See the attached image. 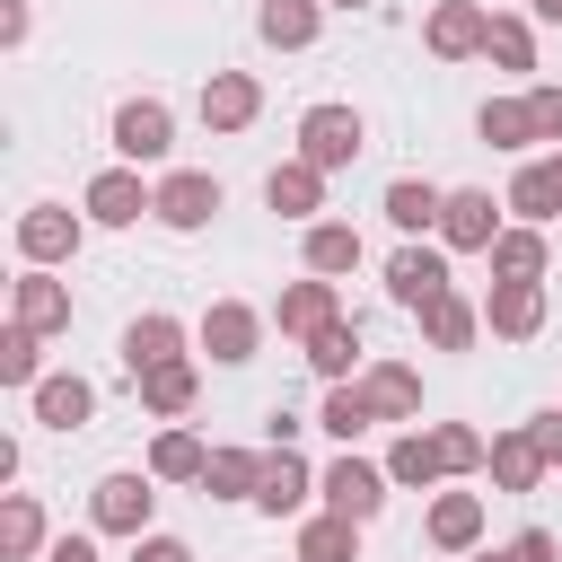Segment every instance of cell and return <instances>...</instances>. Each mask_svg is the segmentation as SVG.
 I'll use <instances>...</instances> for the list:
<instances>
[{
	"instance_id": "obj_7",
	"label": "cell",
	"mask_w": 562,
	"mask_h": 562,
	"mask_svg": "<svg viewBox=\"0 0 562 562\" xmlns=\"http://www.w3.org/2000/svg\"><path fill=\"white\" fill-rule=\"evenodd\" d=\"M220 202H228V193H220V176L176 167V176H158V211H149V220H167V228H184V237H193V228H211V220H220Z\"/></svg>"
},
{
	"instance_id": "obj_43",
	"label": "cell",
	"mask_w": 562,
	"mask_h": 562,
	"mask_svg": "<svg viewBox=\"0 0 562 562\" xmlns=\"http://www.w3.org/2000/svg\"><path fill=\"white\" fill-rule=\"evenodd\" d=\"M501 553H509V562H562V544H553L544 527H527V536H509Z\"/></svg>"
},
{
	"instance_id": "obj_22",
	"label": "cell",
	"mask_w": 562,
	"mask_h": 562,
	"mask_svg": "<svg viewBox=\"0 0 562 562\" xmlns=\"http://www.w3.org/2000/svg\"><path fill=\"white\" fill-rule=\"evenodd\" d=\"M448 474V448H439V430H404L395 448H386V483H404V492H430Z\"/></svg>"
},
{
	"instance_id": "obj_27",
	"label": "cell",
	"mask_w": 562,
	"mask_h": 562,
	"mask_svg": "<svg viewBox=\"0 0 562 562\" xmlns=\"http://www.w3.org/2000/svg\"><path fill=\"white\" fill-rule=\"evenodd\" d=\"M439 211H448V193H439L430 176H395V184H386V220H395L404 237H422V228H439Z\"/></svg>"
},
{
	"instance_id": "obj_3",
	"label": "cell",
	"mask_w": 562,
	"mask_h": 562,
	"mask_svg": "<svg viewBox=\"0 0 562 562\" xmlns=\"http://www.w3.org/2000/svg\"><path fill=\"white\" fill-rule=\"evenodd\" d=\"M79 237H88V220H79V211H61V202H26V211H18V255H26L35 272L70 263V255H79Z\"/></svg>"
},
{
	"instance_id": "obj_30",
	"label": "cell",
	"mask_w": 562,
	"mask_h": 562,
	"mask_svg": "<svg viewBox=\"0 0 562 562\" xmlns=\"http://www.w3.org/2000/svg\"><path fill=\"white\" fill-rule=\"evenodd\" d=\"M492 483L501 492H536L544 483V457H536L527 430H492Z\"/></svg>"
},
{
	"instance_id": "obj_48",
	"label": "cell",
	"mask_w": 562,
	"mask_h": 562,
	"mask_svg": "<svg viewBox=\"0 0 562 562\" xmlns=\"http://www.w3.org/2000/svg\"><path fill=\"white\" fill-rule=\"evenodd\" d=\"M544 167H553V193H562V149H553V158H544Z\"/></svg>"
},
{
	"instance_id": "obj_16",
	"label": "cell",
	"mask_w": 562,
	"mask_h": 562,
	"mask_svg": "<svg viewBox=\"0 0 562 562\" xmlns=\"http://www.w3.org/2000/svg\"><path fill=\"white\" fill-rule=\"evenodd\" d=\"M334 316H342V299H334V281H316V272H307V281H290V290H281V307H272V325H281V334H299V342H316Z\"/></svg>"
},
{
	"instance_id": "obj_26",
	"label": "cell",
	"mask_w": 562,
	"mask_h": 562,
	"mask_svg": "<svg viewBox=\"0 0 562 562\" xmlns=\"http://www.w3.org/2000/svg\"><path fill=\"white\" fill-rule=\"evenodd\" d=\"M509 211H518V228H544V220H562V193H553V167L544 158H527L518 176H509V193H501Z\"/></svg>"
},
{
	"instance_id": "obj_39",
	"label": "cell",
	"mask_w": 562,
	"mask_h": 562,
	"mask_svg": "<svg viewBox=\"0 0 562 562\" xmlns=\"http://www.w3.org/2000/svg\"><path fill=\"white\" fill-rule=\"evenodd\" d=\"M369 422H378V413H369V395H360V378H351V386H334V395H325V413H316V430H334L342 448H351V439H360Z\"/></svg>"
},
{
	"instance_id": "obj_47",
	"label": "cell",
	"mask_w": 562,
	"mask_h": 562,
	"mask_svg": "<svg viewBox=\"0 0 562 562\" xmlns=\"http://www.w3.org/2000/svg\"><path fill=\"white\" fill-rule=\"evenodd\" d=\"M527 9H536V18H544V26H562V0H527Z\"/></svg>"
},
{
	"instance_id": "obj_31",
	"label": "cell",
	"mask_w": 562,
	"mask_h": 562,
	"mask_svg": "<svg viewBox=\"0 0 562 562\" xmlns=\"http://www.w3.org/2000/svg\"><path fill=\"white\" fill-rule=\"evenodd\" d=\"M422 334H430V351H474V334H483V307L448 290V299H439V307L422 316Z\"/></svg>"
},
{
	"instance_id": "obj_37",
	"label": "cell",
	"mask_w": 562,
	"mask_h": 562,
	"mask_svg": "<svg viewBox=\"0 0 562 562\" xmlns=\"http://www.w3.org/2000/svg\"><path fill=\"white\" fill-rule=\"evenodd\" d=\"M483 61H501V70H536V26H527V18H492Z\"/></svg>"
},
{
	"instance_id": "obj_13",
	"label": "cell",
	"mask_w": 562,
	"mask_h": 562,
	"mask_svg": "<svg viewBox=\"0 0 562 562\" xmlns=\"http://www.w3.org/2000/svg\"><path fill=\"white\" fill-rule=\"evenodd\" d=\"M483 35H492V9H474V0H439V9H430V26H422V44H430L439 61L483 53Z\"/></svg>"
},
{
	"instance_id": "obj_5",
	"label": "cell",
	"mask_w": 562,
	"mask_h": 562,
	"mask_svg": "<svg viewBox=\"0 0 562 562\" xmlns=\"http://www.w3.org/2000/svg\"><path fill=\"white\" fill-rule=\"evenodd\" d=\"M316 492H325L334 518H360V527H369V518L386 509V465H369V457H334V465L316 474Z\"/></svg>"
},
{
	"instance_id": "obj_6",
	"label": "cell",
	"mask_w": 562,
	"mask_h": 562,
	"mask_svg": "<svg viewBox=\"0 0 562 562\" xmlns=\"http://www.w3.org/2000/svg\"><path fill=\"white\" fill-rule=\"evenodd\" d=\"M149 509H158V474H105L88 492V518L105 536H149Z\"/></svg>"
},
{
	"instance_id": "obj_25",
	"label": "cell",
	"mask_w": 562,
	"mask_h": 562,
	"mask_svg": "<svg viewBox=\"0 0 562 562\" xmlns=\"http://www.w3.org/2000/svg\"><path fill=\"white\" fill-rule=\"evenodd\" d=\"M88 413H97V386H88V378L61 369V378L35 386V422H44V430H88Z\"/></svg>"
},
{
	"instance_id": "obj_8",
	"label": "cell",
	"mask_w": 562,
	"mask_h": 562,
	"mask_svg": "<svg viewBox=\"0 0 562 562\" xmlns=\"http://www.w3.org/2000/svg\"><path fill=\"white\" fill-rule=\"evenodd\" d=\"M114 149H123L132 167L167 158V149H176V114H167L158 97H123V105H114Z\"/></svg>"
},
{
	"instance_id": "obj_19",
	"label": "cell",
	"mask_w": 562,
	"mask_h": 562,
	"mask_svg": "<svg viewBox=\"0 0 562 562\" xmlns=\"http://www.w3.org/2000/svg\"><path fill=\"white\" fill-rule=\"evenodd\" d=\"M422 527H430L439 553H474V544H483V492H439Z\"/></svg>"
},
{
	"instance_id": "obj_23",
	"label": "cell",
	"mask_w": 562,
	"mask_h": 562,
	"mask_svg": "<svg viewBox=\"0 0 562 562\" xmlns=\"http://www.w3.org/2000/svg\"><path fill=\"white\" fill-rule=\"evenodd\" d=\"M263 465H272V448H263V457H255V448H211L202 492H211V501H255V492H263Z\"/></svg>"
},
{
	"instance_id": "obj_18",
	"label": "cell",
	"mask_w": 562,
	"mask_h": 562,
	"mask_svg": "<svg viewBox=\"0 0 562 562\" xmlns=\"http://www.w3.org/2000/svg\"><path fill=\"white\" fill-rule=\"evenodd\" d=\"M307 492H316L307 457H299V448H272V465H263V492H255V509H263V518H299V509H307Z\"/></svg>"
},
{
	"instance_id": "obj_50",
	"label": "cell",
	"mask_w": 562,
	"mask_h": 562,
	"mask_svg": "<svg viewBox=\"0 0 562 562\" xmlns=\"http://www.w3.org/2000/svg\"><path fill=\"white\" fill-rule=\"evenodd\" d=\"M474 562H509V553H474Z\"/></svg>"
},
{
	"instance_id": "obj_12",
	"label": "cell",
	"mask_w": 562,
	"mask_h": 562,
	"mask_svg": "<svg viewBox=\"0 0 562 562\" xmlns=\"http://www.w3.org/2000/svg\"><path fill=\"white\" fill-rule=\"evenodd\" d=\"M483 325H492L501 342H536V334H544V281H492Z\"/></svg>"
},
{
	"instance_id": "obj_1",
	"label": "cell",
	"mask_w": 562,
	"mask_h": 562,
	"mask_svg": "<svg viewBox=\"0 0 562 562\" xmlns=\"http://www.w3.org/2000/svg\"><path fill=\"white\" fill-rule=\"evenodd\" d=\"M360 149H369L360 105H307V114H299V158H307V167H325V176H334V167H351Z\"/></svg>"
},
{
	"instance_id": "obj_33",
	"label": "cell",
	"mask_w": 562,
	"mask_h": 562,
	"mask_svg": "<svg viewBox=\"0 0 562 562\" xmlns=\"http://www.w3.org/2000/svg\"><path fill=\"white\" fill-rule=\"evenodd\" d=\"M299 562H360V518H307L299 527Z\"/></svg>"
},
{
	"instance_id": "obj_34",
	"label": "cell",
	"mask_w": 562,
	"mask_h": 562,
	"mask_svg": "<svg viewBox=\"0 0 562 562\" xmlns=\"http://www.w3.org/2000/svg\"><path fill=\"white\" fill-rule=\"evenodd\" d=\"M474 132H483L492 149H527V140H536V114H527V97H483Z\"/></svg>"
},
{
	"instance_id": "obj_28",
	"label": "cell",
	"mask_w": 562,
	"mask_h": 562,
	"mask_svg": "<svg viewBox=\"0 0 562 562\" xmlns=\"http://www.w3.org/2000/svg\"><path fill=\"white\" fill-rule=\"evenodd\" d=\"M307 272H316V281L360 272V228H351V220H316V228H307Z\"/></svg>"
},
{
	"instance_id": "obj_38",
	"label": "cell",
	"mask_w": 562,
	"mask_h": 562,
	"mask_svg": "<svg viewBox=\"0 0 562 562\" xmlns=\"http://www.w3.org/2000/svg\"><path fill=\"white\" fill-rule=\"evenodd\" d=\"M0 378H9V386H44V334L9 325V334H0Z\"/></svg>"
},
{
	"instance_id": "obj_2",
	"label": "cell",
	"mask_w": 562,
	"mask_h": 562,
	"mask_svg": "<svg viewBox=\"0 0 562 562\" xmlns=\"http://www.w3.org/2000/svg\"><path fill=\"white\" fill-rule=\"evenodd\" d=\"M457 281H448V255L439 246H422V237H404L395 255H386V299L395 307H413V316H430L439 299H448Z\"/></svg>"
},
{
	"instance_id": "obj_46",
	"label": "cell",
	"mask_w": 562,
	"mask_h": 562,
	"mask_svg": "<svg viewBox=\"0 0 562 562\" xmlns=\"http://www.w3.org/2000/svg\"><path fill=\"white\" fill-rule=\"evenodd\" d=\"M0 44H26V0H0Z\"/></svg>"
},
{
	"instance_id": "obj_45",
	"label": "cell",
	"mask_w": 562,
	"mask_h": 562,
	"mask_svg": "<svg viewBox=\"0 0 562 562\" xmlns=\"http://www.w3.org/2000/svg\"><path fill=\"white\" fill-rule=\"evenodd\" d=\"M44 562H97V544H88V536H53V544H44Z\"/></svg>"
},
{
	"instance_id": "obj_11",
	"label": "cell",
	"mask_w": 562,
	"mask_h": 562,
	"mask_svg": "<svg viewBox=\"0 0 562 562\" xmlns=\"http://www.w3.org/2000/svg\"><path fill=\"white\" fill-rule=\"evenodd\" d=\"M9 325H26V334H61V325H70V290H61L53 272L26 263V272L9 281Z\"/></svg>"
},
{
	"instance_id": "obj_32",
	"label": "cell",
	"mask_w": 562,
	"mask_h": 562,
	"mask_svg": "<svg viewBox=\"0 0 562 562\" xmlns=\"http://www.w3.org/2000/svg\"><path fill=\"white\" fill-rule=\"evenodd\" d=\"M35 553H44V509L26 492H9L0 501V562H35Z\"/></svg>"
},
{
	"instance_id": "obj_21",
	"label": "cell",
	"mask_w": 562,
	"mask_h": 562,
	"mask_svg": "<svg viewBox=\"0 0 562 562\" xmlns=\"http://www.w3.org/2000/svg\"><path fill=\"white\" fill-rule=\"evenodd\" d=\"M360 395H369V413H378V422H413V413H422V378H413L404 360L360 369Z\"/></svg>"
},
{
	"instance_id": "obj_10",
	"label": "cell",
	"mask_w": 562,
	"mask_h": 562,
	"mask_svg": "<svg viewBox=\"0 0 562 562\" xmlns=\"http://www.w3.org/2000/svg\"><path fill=\"white\" fill-rule=\"evenodd\" d=\"M140 211H158V184H140V167L88 176V220H97V228H132Z\"/></svg>"
},
{
	"instance_id": "obj_29",
	"label": "cell",
	"mask_w": 562,
	"mask_h": 562,
	"mask_svg": "<svg viewBox=\"0 0 562 562\" xmlns=\"http://www.w3.org/2000/svg\"><path fill=\"white\" fill-rule=\"evenodd\" d=\"M307 369H316L325 386H351V369H360V325H351V316H334V325L307 342Z\"/></svg>"
},
{
	"instance_id": "obj_24",
	"label": "cell",
	"mask_w": 562,
	"mask_h": 562,
	"mask_svg": "<svg viewBox=\"0 0 562 562\" xmlns=\"http://www.w3.org/2000/svg\"><path fill=\"white\" fill-rule=\"evenodd\" d=\"M140 386V413H158V422H184L193 413V395H202V378H193V360H167V369H149V378H132Z\"/></svg>"
},
{
	"instance_id": "obj_35",
	"label": "cell",
	"mask_w": 562,
	"mask_h": 562,
	"mask_svg": "<svg viewBox=\"0 0 562 562\" xmlns=\"http://www.w3.org/2000/svg\"><path fill=\"white\" fill-rule=\"evenodd\" d=\"M492 281H544V228H501Z\"/></svg>"
},
{
	"instance_id": "obj_9",
	"label": "cell",
	"mask_w": 562,
	"mask_h": 562,
	"mask_svg": "<svg viewBox=\"0 0 562 562\" xmlns=\"http://www.w3.org/2000/svg\"><path fill=\"white\" fill-rule=\"evenodd\" d=\"M255 342H263V307H246V299H211V307H202V351H211L220 369L255 360Z\"/></svg>"
},
{
	"instance_id": "obj_42",
	"label": "cell",
	"mask_w": 562,
	"mask_h": 562,
	"mask_svg": "<svg viewBox=\"0 0 562 562\" xmlns=\"http://www.w3.org/2000/svg\"><path fill=\"white\" fill-rule=\"evenodd\" d=\"M527 439H536V457H544V465H562V404H553V413H536V422H527Z\"/></svg>"
},
{
	"instance_id": "obj_17",
	"label": "cell",
	"mask_w": 562,
	"mask_h": 562,
	"mask_svg": "<svg viewBox=\"0 0 562 562\" xmlns=\"http://www.w3.org/2000/svg\"><path fill=\"white\" fill-rule=\"evenodd\" d=\"M167 360H184V325H176V316H158V307H149V316H132V325H123V369H132V378H149V369H167Z\"/></svg>"
},
{
	"instance_id": "obj_15",
	"label": "cell",
	"mask_w": 562,
	"mask_h": 562,
	"mask_svg": "<svg viewBox=\"0 0 562 562\" xmlns=\"http://www.w3.org/2000/svg\"><path fill=\"white\" fill-rule=\"evenodd\" d=\"M263 202H272L281 220H307V228H316V211H325V167H307V158H281V167L263 176Z\"/></svg>"
},
{
	"instance_id": "obj_49",
	"label": "cell",
	"mask_w": 562,
	"mask_h": 562,
	"mask_svg": "<svg viewBox=\"0 0 562 562\" xmlns=\"http://www.w3.org/2000/svg\"><path fill=\"white\" fill-rule=\"evenodd\" d=\"M325 9H369V0H325Z\"/></svg>"
},
{
	"instance_id": "obj_36",
	"label": "cell",
	"mask_w": 562,
	"mask_h": 562,
	"mask_svg": "<svg viewBox=\"0 0 562 562\" xmlns=\"http://www.w3.org/2000/svg\"><path fill=\"white\" fill-rule=\"evenodd\" d=\"M202 465H211V448L193 430H158V448H149V474L158 483H202Z\"/></svg>"
},
{
	"instance_id": "obj_44",
	"label": "cell",
	"mask_w": 562,
	"mask_h": 562,
	"mask_svg": "<svg viewBox=\"0 0 562 562\" xmlns=\"http://www.w3.org/2000/svg\"><path fill=\"white\" fill-rule=\"evenodd\" d=\"M132 562H193L184 536H132Z\"/></svg>"
},
{
	"instance_id": "obj_40",
	"label": "cell",
	"mask_w": 562,
	"mask_h": 562,
	"mask_svg": "<svg viewBox=\"0 0 562 562\" xmlns=\"http://www.w3.org/2000/svg\"><path fill=\"white\" fill-rule=\"evenodd\" d=\"M439 448H448V474H483L492 465V439L474 422H439Z\"/></svg>"
},
{
	"instance_id": "obj_14",
	"label": "cell",
	"mask_w": 562,
	"mask_h": 562,
	"mask_svg": "<svg viewBox=\"0 0 562 562\" xmlns=\"http://www.w3.org/2000/svg\"><path fill=\"white\" fill-rule=\"evenodd\" d=\"M255 114H263L255 70H211V79H202V123H211V132H246Z\"/></svg>"
},
{
	"instance_id": "obj_41",
	"label": "cell",
	"mask_w": 562,
	"mask_h": 562,
	"mask_svg": "<svg viewBox=\"0 0 562 562\" xmlns=\"http://www.w3.org/2000/svg\"><path fill=\"white\" fill-rule=\"evenodd\" d=\"M527 114H536V140H553L562 149V88L544 79V88H527Z\"/></svg>"
},
{
	"instance_id": "obj_20",
	"label": "cell",
	"mask_w": 562,
	"mask_h": 562,
	"mask_svg": "<svg viewBox=\"0 0 562 562\" xmlns=\"http://www.w3.org/2000/svg\"><path fill=\"white\" fill-rule=\"evenodd\" d=\"M316 26H325V0H263V9H255V35H263L272 53H307Z\"/></svg>"
},
{
	"instance_id": "obj_4",
	"label": "cell",
	"mask_w": 562,
	"mask_h": 562,
	"mask_svg": "<svg viewBox=\"0 0 562 562\" xmlns=\"http://www.w3.org/2000/svg\"><path fill=\"white\" fill-rule=\"evenodd\" d=\"M501 211H509V202H492L483 184H457L448 211H439V246H457V255H492V246H501Z\"/></svg>"
}]
</instances>
